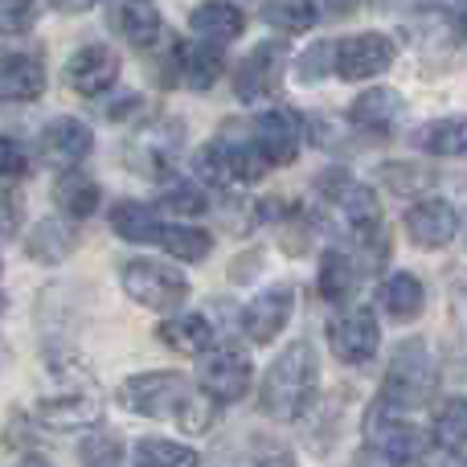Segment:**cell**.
Masks as SVG:
<instances>
[{"label":"cell","mask_w":467,"mask_h":467,"mask_svg":"<svg viewBox=\"0 0 467 467\" xmlns=\"http://www.w3.org/2000/svg\"><path fill=\"white\" fill-rule=\"evenodd\" d=\"M74 242H78V230H74V218L70 222H41V226H33L29 242H25V250H29V258H37V263H62V258L74 254Z\"/></svg>","instance_id":"d4e9b609"},{"label":"cell","mask_w":467,"mask_h":467,"mask_svg":"<svg viewBox=\"0 0 467 467\" xmlns=\"http://www.w3.org/2000/svg\"><path fill=\"white\" fill-rule=\"evenodd\" d=\"M189 25H193V33L205 41H234L246 29V16H242V8L230 5V0H202V5L189 13Z\"/></svg>","instance_id":"44dd1931"},{"label":"cell","mask_w":467,"mask_h":467,"mask_svg":"<svg viewBox=\"0 0 467 467\" xmlns=\"http://www.w3.org/2000/svg\"><path fill=\"white\" fill-rule=\"evenodd\" d=\"M156 246H161L164 254L181 258V263H202V258L210 254L213 238L205 230H193V226H161L156 230Z\"/></svg>","instance_id":"f546056e"},{"label":"cell","mask_w":467,"mask_h":467,"mask_svg":"<svg viewBox=\"0 0 467 467\" xmlns=\"http://www.w3.org/2000/svg\"><path fill=\"white\" fill-rule=\"evenodd\" d=\"M414 144L431 156H467V115L431 119L414 131Z\"/></svg>","instance_id":"cb8c5ba5"},{"label":"cell","mask_w":467,"mask_h":467,"mask_svg":"<svg viewBox=\"0 0 467 467\" xmlns=\"http://www.w3.org/2000/svg\"><path fill=\"white\" fill-rule=\"evenodd\" d=\"M365 439L378 447V460H389V463H422L427 443H431L419 427L402 422V414L389 410L381 398L365 414Z\"/></svg>","instance_id":"277c9868"},{"label":"cell","mask_w":467,"mask_h":467,"mask_svg":"<svg viewBox=\"0 0 467 467\" xmlns=\"http://www.w3.org/2000/svg\"><path fill=\"white\" fill-rule=\"evenodd\" d=\"M25 172H29V156H25V148L16 144V140H0V177H16L21 181Z\"/></svg>","instance_id":"60d3db41"},{"label":"cell","mask_w":467,"mask_h":467,"mask_svg":"<svg viewBox=\"0 0 467 467\" xmlns=\"http://www.w3.org/2000/svg\"><path fill=\"white\" fill-rule=\"evenodd\" d=\"M357 279H361V271H357L353 258L340 254V250H324L316 287H320V296L328 299V304H345V299L357 291Z\"/></svg>","instance_id":"484cf974"},{"label":"cell","mask_w":467,"mask_h":467,"mask_svg":"<svg viewBox=\"0 0 467 467\" xmlns=\"http://www.w3.org/2000/svg\"><path fill=\"white\" fill-rule=\"evenodd\" d=\"M49 5H54L57 13H87L95 0H49Z\"/></svg>","instance_id":"7bdbcfd3"},{"label":"cell","mask_w":467,"mask_h":467,"mask_svg":"<svg viewBox=\"0 0 467 467\" xmlns=\"http://www.w3.org/2000/svg\"><path fill=\"white\" fill-rule=\"evenodd\" d=\"M37 422L49 431H90L103 422V406L95 398L82 394H62V398H41L37 402Z\"/></svg>","instance_id":"d6986e66"},{"label":"cell","mask_w":467,"mask_h":467,"mask_svg":"<svg viewBox=\"0 0 467 467\" xmlns=\"http://www.w3.org/2000/svg\"><path fill=\"white\" fill-rule=\"evenodd\" d=\"M111 230L119 234L123 242H156V210H148L144 202H119L111 210Z\"/></svg>","instance_id":"4dcf8cb0"},{"label":"cell","mask_w":467,"mask_h":467,"mask_svg":"<svg viewBox=\"0 0 467 467\" xmlns=\"http://www.w3.org/2000/svg\"><path fill=\"white\" fill-rule=\"evenodd\" d=\"M320 16L316 0H263V21L279 33H307Z\"/></svg>","instance_id":"83f0119b"},{"label":"cell","mask_w":467,"mask_h":467,"mask_svg":"<svg viewBox=\"0 0 467 467\" xmlns=\"http://www.w3.org/2000/svg\"><path fill=\"white\" fill-rule=\"evenodd\" d=\"M46 90V66L33 54L0 57V103H33Z\"/></svg>","instance_id":"ac0fdd59"},{"label":"cell","mask_w":467,"mask_h":467,"mask_svg":"<svg viewBox=\"0 0 467 467\" xmlns=\"http://www.w3.org/2000/svg\"><path fill=\"white\" fill-rule=\"evenodd\" d=\"M402 111H406V103H402L398 90L369 87L365 95L353 99V107H348V123H353L357 131H369V136H386V131L398 128Z\"/></svg>","instance_id":"e0dca14e"},{"label":"cell","mask_w":467,"mask_h":467,"mask_svg":"<svg viewBox=\"0 0 467 467\" xmlns=\"http://www.w3.org/2000/svg\"><path fill=\"white\" fill-rule=\"evenodd\" d=\"M123 291L148 312H177L189 299V279L161 258H131L123 266Z\"/></svg>","instance_id":"3957f363"},{"label":"cell","mask_w":467,"mask_h":467,"mask_svg":"<svg viewBox=\"0 0 467 467\" xmlns=\"http://www.w3.org/2000/svg\"><path fill=\"white\" fill-rule=\"evenodd\" d=\"M25 218V202L21 189H16V177H0V238H13L21 230Z\"/></svg>","instance_id":"f35d334b"},{"label":"cell","mask_w":467,"mask_h":467,"mask_svg":"<svg viewBox=\"0 0 467 467\" xmlns=\"http://www.w3.org/2000/svg\"><path fill=\"white\" fill-rule=\"evenodd\" d=\"M37 25V0H0V37H16Z\"/></svg>","instance_id":"74e56055"},{"label":"cell","mask_w":467,"mask_h":467,"mask_svg":"<svg viewBox=\"0 0 467 467\" xmlns=\"http://www.w3.org/2000/svg\"><path fill=\"white\" fill-rule=\"evenodd\" d=\"M328 16H353L357 13V0H316Z\"/></svg>","instance_id":"b9f144b4"},{"label":"cell","mask_w":467,"mask_h":467,"mask_svg":"<svg viewBox=\"0 0 467 467\" xmlns=\"http://www.w3.org/2000/svg\"><path fill=\"white\" fill-rule=\"evenodd\" d=\"M435 386H439V373H435V361H431L427 345L410 340V345H402L394 353V361H389V373H386V381H381V402L398 414H410L435 398Z\"/></svg>","instance_id":"7a4b0ae2"},{"label":"cell","mask_w":467,"mask_h":467,"mask_svg":"<svg viewBox=\"0 0 467 467\" xmlns=\"http://www.w3.org/2000/svg\"><path fill=\"white\" fill-rule=\"evenodd\" d=\"M66 82L74 95L82 99H99L119 82V57L111 46H82L78 54L66 62Z\"/></svg>","instance_id":"7c38bea8"},{"label":"cell","mask_w":467,"mask_h":467,"mask_svg":"<svg viewBox=\"0 0 467 467\" xmlns=\"http://www.w3.org/2000/svg\"><path fill=\"white\" fill-rule=\"evenodd\" d=\"M381 307L389 312V320L398 324H410L422 316L427 307V287L419 283V275H389L381 283Z\"/></svg>","instance_id":"603a6c76"},{"label":"cell","mask_w":467,"mask_h":467,"mask_svg":"<svg viewBox=\"0 0 467 467\" xmlns=\"http://www.w3.org/2000/svg\"><path fill=\"white\" fill-rule=\"evenodd\" d=\"M316 193L324 197V202H332L340 213H345V222L353 230H365V226H378L381 222V205H378V193H373L369 185H361V181H353L348 172L340 169H328L320 181H316Z\"/></svg>","instance_id":"30bf717a"},{"label":"cell","mask_w":467,"mask_h":467,"mask_svg":"<svg viewBox=\"0 0 467 467\" xmlns=\"http://www.w3.org/2000/svg\"><path fill=\"white\" fill-rule=\"evenodd\" d=\"M107 25L115 29V37H123L136 49H148L164 29L161 8L152 0H107Z\"/></svg>","instance_id":"2e32d148"},{"label":"cell","mask_w":467,"mask_h":467,"mask_svg":"<svg viewBox=\"0 0 467 467\" xmlns=\"http://www.w3.org/2000/svg\"><path fill=\"white\" fill-rule=\"evenodd\" d=\"M378 340H381V324L373 307H348V312L328 320V345L337 353V361H345V365L373 361Z\"/></svg>","instance_id":"52a82bcc"},{"label":"cell","mask_w":467,"mask_h":467,"mask_svg":"<svg viewBox=\"0 0 467 467\" xmlns=\"http://www.w3.org/2000/svg\"><path fill=\"white\" fill-rule=\"evenodd\" d=\"M435 443L439 447H463L467 443V398H443L435 406Z\"/></svg>","instance_id":"1f68e13d"},{"label":"cell","mask_w":467,"mask_h":467,"mask_svg":"<svg viewBox=\"0 0 467 467\" xmlns=\"http://www.w3.org/2000/svg\"><path fill=\"white\" fill-rule=\"evenodd\" d=\"M54 202H57V210H62L66 218L87 222L90 213L99 210V202H103V189H99L87 172L62 169V177H57V185H54Z\"/></svg>","instance_id":"7402d4cb"},{"label":"cell","mask_w":467,"mask_h":467,"mask_svg":"<svg viewBox=\"0 0 467 467\" xmlns=\"http://www.w3.org/2000/svg\"><path fill=\"white\" fill-rule=\"evenodd\" d=\"M222 66H226V49H222V41H193L189 46L185 41V82L193 90H210L213 82H218Z\"/></svg>","instance_id":"4316f807"},{"label":"cell","mask_w":467,"mask_h":467,"mask_svg":"<svg viewBox=\"0 0 467 467\" xmlns=\"http://www.w3.org/2000/svg\"><path fill=\"white\" fill-rule=\"evenodd\" d=\"M189 394V381L181 373H136L119 386V402L131 414H144V419H172L181 406V398Z\"/></svg>","instance_id":"5b68a950"},{"label":"cell","mask_w":467,"mask_h":467,"mask_svg":"<svg viewBox=\"0 0 467 467\" xmlns=\"http://www.w3.org/2000/svg\"><path fill=\"white\" fill-rule=\"evenodd\" d=\"M95 148V136L82 119H49L41 128V161L54 169H78Z\"/></svg>","instance_id":"9a60e30c"},{"label":"cell","mask_w":467,"mask_h":467,"mask_svg":"<svg viewBox=\"0 0 467 467\" xmlns=\"http://www.w3.org/2000/svg\"><path fill=\"white\" fill-rule=\"evenodd\" d=\"M140 467H181V463H202V455L185 443H169V439H144L131 455Z\"/></svg>","instance_id":"836d02e7"},{"label":"cell","mask_w":467,"mask_h":467,"mask_svg":"<svg viewBox=\"0 0 467 467\" xmlns=\"http://www.w3.org/2000/svg\"><path fill=\"white\" fill-rule=\"evenodd\" d=\"M197 177L205 185H234V172H230V152H226V140H210V144L197 152L193 161Z\"/></svg>","instance_id":"d590c367"},{"label":"cell","mask_w":467,"mask_h":467,"mask_svg":"<svg viewBox=\"0 0 467 467\" xmlns=\"http://www.w3.org/2000/svg\"><path fill=\"white\" fill-rule=\"evenodd\" d=\"M161 210H172V213H181V218H202V213H210V202H205V193L197 185H189V181H164Z\"/></svg>","instance_id":"e575fe53"},{"label":"cell","mask_w":467,"mask_h":467,"mask_svg":"<svg viewBox=\"0 0 467 467\" xmlns=\"http://www.w3.org/2000/svg\"><path fill=\"white\" fill-rule=\"evenodd\" d=\"M455 230H460V213H455V205L443 202V197H427V202H414L410 210H406V234H410V242L422 250L447 246V242L455 238Z\"/></svg>","instance_id":"5bb4252c"},{"label":"cell","mask_w":467,"mask_h":467,"mask_svg":"<svg viewBox=\"0 0 467 467\" xmlns=\"http://www.w3.org/2000/svg\"><path fill=\"white\" fill-rule=\"evenodd\" d=\"M250 140L266 156V164H291L304 144V119L291 107H266L250 128Z\"/></svg>","instance_id":"8fae6325"},{"label":"cell","mask_w":467,"mask_h":467,"mask_svg":"<svg viewBox=\"0 0 467 467\" xmlns=\"http://www.w3.org/2000/svg\"><path fill=\"white\" fill-rule=\"evenodd\" d=\"M172 422H177L185 435H202V431H210L213 422H218V402H213L205 389H202V394H197V389H189V394L181 398Z\"/></svg>","instance_id":"d6a6232c"},{"label":"cell","mask_w":467,"mask_h":467,"mask_svg":"<svg viewBox=\"0 0 467 467\" xmlns=\"http://www.w3.org/2000/svg\"><path fill=\"white\" fill-rule=\"evenodd\" d=\"M378 181L398 197H419L435 185V172L427 164H414V161H386L378 169Z\"/></svg>","instance_id":"f1b7e54d"},{"label":"cell","mask_w":467,"mask_h":467,"mask_svg":"<svg viewBox=\"0 0 467 467\" xmlns=\"http://www.w3.org/2000/svg\"><path fill=\"white\" fill-rule=\"evenodd\" d=\"M156 337H161L164 345H169L172 353H181V357H202L205 348L218 345V337H213V324L205 320V316H197V312L169 316V320L156 328Z\"/></svg>","instance_id":"ffe728a7"},{"label":"cell","mask_w":467,"mask_h":467,"mask_svg":"<svg viewBox=\"0 0 467 467\" xmlns=\"http://www.w3.org/2000/svg\"><path fill=\"white\" fill-rule=\"evenodd\" d=\"M299 78L304 82H320L324 74L332 70V41H320V46H312L304 57H299Z\"/></svg>","instance_id":"ab89813d"},{"label":"cell","mask_w":467,"mask_h":467,"mask_svg":"<svg viewBox=\"0 0 467 467\" xmlns=\"http://www.w3.org/2000/svg\"><path fill=\"white\" fill-rule=\"evenodd\" d=\"M394 66V41L386 33H353L345 41H332V70L345 82L378 78Z\"/></svg>","instance_id":"8992f818"},{"label":"cell","mask_w":467,"mask_h":467,"mask_svg":"<svg viewBox=\"0 0 467 467\" xmlns=\"http://www.w3.org/2000/svg\"><path fill=\"white\" fill-rule=\"evenodd\" d=\"M316 373H320L316 348L307 345V340H291L271 361V369H266V378H263L258 406H263L266 419H279V422L304 419L316 398Z\"/></svg>","instance_id":"6da1fadb"},{"label":"cell","mask_w":467,"mask_h":467,"mask_svg":"<svg viewBox=\"0 0 467 467\" xmlns=\"http://www.w3.org/2000/svg\"><path fill=\"white\" fill-rule=\"evenodd\" d=\"M78 460L90 463V467H115L123 460V443L119 435H107V431H99V435H82L78 443Z\"/></svg>","instance_id":"8d00e7d4"},{"label":"cell","mask_w":467,"mask_h":467,"mask_svg":"<svg viewBox=\"0 0 467 467\" xmlns=\"http://www.w3.org/2000/svg\"><path fill=\"white\" fill-rule=\"evenodd\" d=\"M291 307H296V296L291 287H266L258 291L254 299L242 312V332H246L254 345H271L291 320Z\"/></svg>","instance_id":"4fadbf2b"},{"label":"cell","mask_w":467,"mask_h":467,"mask_svg":"<svg viewBox=\"0 0 467 467\" xmlns=\"http://www.w3.org/2000/svg\"><path fill=\"white\" fill-rule=\"evenodd\" d=\"M283 66H287V49L279 41H258L246 54V62L234 70V95L242 103H263L279 90L283 82Z\"/></svg>","instance_id":"9c48e42d"},{"label":"cell","mask_w":467,"mask_h":467,"mask_svg":"<svg viewBox=\"0 0 467 467\" xmlns=\"http://www.w3.org/2000/svg\"><path fill=\"white\" fill-rule=\"evenodd\" d=\"M197 386L213 402H238L250 389V357L242 348H205L202 365H197Z\"/></svg>","instance_id":"ba28073f"}]
</instances>
